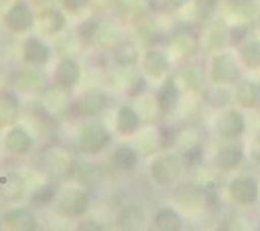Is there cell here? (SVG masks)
I'll return each instance as SVG.
<instances>
[{
  "instance_id": "52a82bcc",
  "label": "cell",
  "mask_w": 260,
  "mask_h": 231,
  "mask_svg": "<svg viewBox=\"0 0 260 231\" xmlns=\"http://www.w3.org/2000/svg\"><path fill=\"white\" fill-rule=\"evenodd\" d=\"M208 75L212 83H231L240 75V67H237V58L229 52H216L210 60Z\"/></svg>"
},
{
  "instance_id": "4316f807",
  "label": "cell",
  "mask_w": 260,
  "mask_h": 231,
  "mask_svg": "<svg viewBox=\"0 0 260 231\" xmlns=\"http://www.w3.org/2000/svg\"><path fill=\"white\" fill-rule=\"evenodd\" d=\"M175 202L183 208H187V211H196V208L202 206L204 202V192L200 190L198 185H191V183H183L179 185L175 190Z\"/></svg>"
},
{
  "instance_id": "cb8c5ba5",
  "label": "cell",
  "mask_w": 260,
  "mask_h": 231,
  "mask_svg": "<svg viewBox=\"0 0 260 231\" xmlns=\"http://www.w3.org/2000/svg\"><path fill=\"white\" fill-rule=\"evenodd\" d=\"M244 160V150L237 144H225L221 146L214 154V167L221 171H233L242 164Z\"/></svg>"
},
{
  "instance_id": "83f0119b",
  "label": "cell",
  "mask_w": 260,
  "mask_h": 231,
  "mask_svg": "<svg viewBox=\"0 0 260 231\" xmlns=\"http://www.w3.org/2000/svg\"><path fill=\"white\" fill-rule=\"evenodd\" d=\"M19 115H21L19 100L11 92H0V129L15 125L19 121Z\"/></svg>"
},
{
  "instance_id": "836d02e7",
  "label": "cell",
  "mask_w": 260,
  "mask_h": 231,
  "mask_svg": "<svg viewBox=\"0 0 260 231\" xmlns=\"http://www.w3.org/2000/svg\"><path fill=\"white\" fill-rule=\"evenodd\" d=\"M240 58L248 69H260V40L258 38H250L242 42Z\"/></svg>"
},
{
  "instance_id": "f1b7e54d",
  "label": "cell",
  "mask_w": 260,
  "mask_h": 231,
  "mask_svg": "<svg viewBox=\"0 0 260 231\" xmlns=\"http://www.w3.org/2000/svg\"><path fill=\"white\" fill-rule=\"evenodd\" d=\"M117 131L121 136H136L140 131L142 119L138 115V111L134 107H121L117 111Z\"/></svg>"
},
{
  "instance_id": "8fae6325",
  "label": "cell",
  "mask_w": 260,
  "mask_h": 231,
  "mask_svg": "<svg viewBox=\"0 0 260 231\" xmlns=\"http://www.w3.org/2000/svg\"><path fill=\"white\" fill-rule=\"evenodd\" d=\"M115 223L119 229H125V231L142 229L146 223V208L140 202H127L117 211Z\"/></svg>"
},
{
  "instance_id": "7402d4cb",
  "label": "cell",
  "mask_w": 260,
  "mask_h": 231,
  "mask_svg": "<svg viewBox=\"0 0 260 231\" xmlns=\"http://www.w3.org/2000/svg\"><path fill=\"white\" fill-rule=\"evenodd\" d=\"M142 69L150 75V77H162L169 73L171 69V60L162 50L156 48H148L142 56Z\"/></svg>"
},
{
  "instance_id": "ac0fdd59",
  "label": "cell",
  "mask_w": 260,
  "mask_h": 231,
  "mask_svg": "<svg viewBox=\"0 0 260 231\" xmlns=\"http://www.w3.org/2000/svg\"><path fill=\"white\" fill-rule=\"evenodd\" d=\"M17 86L27 94H42L48 88V77L44 71L38 69V65H34L29 69H23L17 75Z\"/></svg>"
},
{
  "instance_id": "d4e9b609",
  "label": "cell",
  "mask_w": 260,
  "mask_h": 231,
  "mask_svg": "<svg viewBox=\"0 0 260 231\" xmlns=\"http://www.w3.org/2000/svg\"><path fill=\"white\" fill-rule=\"evenodd\" d=\"M179 79H181V83H183L185 90H189V92H200V90H204V81H206L204 67L200 65V62L191 60V62H187V65L181 67Z\"/></svg>"
},
{
  "instance_id": "9a60e30c",
  "label": "cell",
  "mask_w": 260,
  "mask_h": 231,
  "mask_svg": "<svg viewBox=\"0 0 260 231\" xmlns=\"http://www.w3.org/2000/svg\"><path fill=\"white\" fill-rule=\"evenodd\" d=\"M106 107H108V96L98 88L85 90L77 100V109L85 117H98L100 113H104Z\"/></svg>"
},
{
  "instance_id": "7a4b0ae2",
  "label": "cell",
  "mask_w": 260,
  "mask_h": 231,
  "mask_svg": "<svg viewBox=\"0 0 260 231\" xmlns=\"http://www.w3.org/2000/svg\"><path fill=\"white\" fill-rule=\"evenodd\" d=\"M111 144V134L102 123L88 121L77 131V148L85 154H98Z\"/></svg>"
},
{
  "instance_id": "f546056e",
  "label": "cell",
  "mask_w": 260,
  "mask_h": 231,
  "mask_svg": "<svg viewBox=\"0 0 260 231\" xmlns=\"http://www.w3.org/2000/svg\"><path fill=\"white\" fill-rule=\"evenodd\" d=\"M181 225H183L181 215L171 206L158 208L154 215V227L160 231H177V229H181Z\"/></svg>"
},
{
  "instance_id": "e0dca14e",
  "label": "cell",
  "mask_w": 260,
  "mask_h": 231,
  "mask_svg": "<svg viewBox=\"0 0 260 231\" xmlns=\"http://www.w3.org/2000/svg\"><path fill=\"white\" fill-rule=\"evenodd\" d=\"M233 100L242 109H254L260 104V81L256 79H240L233 92Z\"/></svg>"
},
{
  "instance_id": "30bf717a",
  "label": "cell",
  "mask_w": 260,
  "mask_h": 231,
  "mask_svg": "<svg viewBox=\"0 0 260 231\" xmlns=\"http://www.w3.org/2000/svg\"><path fill=\"white\" fill-rule=\"evenodd\" d=\"M73 179L83 185V187H98L102 181H104V169L102 164L94 162V160H73L71 164V173Z\"/></svg>"
},
{
  "instance_id": "d6986e66",
  "label": "cell",
  "mask_w": 260,
  "mask_h": 231,
  "mask_svg": "<svg viewBox=\"0 0 260 231\" xmlns=\"http://www.w3.org/2000/svg\"><path fill=\"white\" fill-rule=\"evenodd\" d=\"M3 225L13 231H36L38 219L29 208H11L3 217Z\"/></svg>"
},
{
  "instance_id": "277c9868",
  "label": "cell",
  "mask_w": 260,
  "mask_h": 231,
  "mask_svg": "<svg viewBox=\"0 0 260 231\" xmlns=\"http://www.w3.org/2000/svg\"><path fill=\"white\" fill-rule=\"evenodd\" d=\"M36 17L38 15L29 7V3H25V0H17V3H13L7 9L3 21H5V27L9 31H13V34H25L31 27H36Z\"/></svg>"
},
{
  "instance_id": "484cf974",
  "label": "cell",
  "mask_w": 260,
  "mask_h": 231,
  "mask_svg": "<svg viewBox=\"0 0 260 231\" xmlns=\"http://www.w3.org/2000/svg\"><path fill=\"white\" fill-rule=\"evenodd\" d=\"M44 164H46V171L52 175V177H62V175H69L71 173V156L60 150V148H54L50 152H46L44 156Z\"/></svg>"
},
{
  "instance_id": "d590c367",
  "label": "cell",
  "mask_w": 260,
  "mask_h": 231,
  "mask_svg": "<svg viewBox=\"0 0 260 231\" xmlns=\"http://www.w3.org/2000/svg\"><path fill=\"white\" fill-rule=\"evenodd\" d=\"M54 194H56V190H54V185L52 183H46V185H42V187H38L36 190V194H34V202H38V204H50L52 200H54Z\"/></svg>"
},
{
  "instance_id": "ffe728a7",
  "label": "cell",
  "mask_w": 260,
  "mask_h": 231,
  "mask_svg": "<svg viewBox=\"0 0 260 231\" xmlns=\"http://www.w3.org/2000/svg\"><path fill=\"white\" fill-rule=\"evenodd\" d=\"M171 48L175 50L179 56H193L200 48V40L187 27H179L175 34L171 36Z\"/></svg>"
},
{
  "instance_id": "74e56055",
  "label": "cell",
  "mask_w": 260,
  "mask_h": 231,
  "mask_svg": "<svg viewBox=\"0 0 260 231\" xmlns=\"http://www.w3.org/2000/svg\"><path fill=\"white\" fill-rule=\"evenodd\" d=\"M250 156H252L254 162L260 164V134H258V136L252 140V144H250Z\"/></svg>"
},
{
  "instance_id": "ab89813d",
  "label": "cell",
  "mask_w": 260,
  "mask_h": 231,
  "mask_svg": "<svg viewBox=\"0 0 260 231\" xmlns=\"http://www.w3.org/2000/svg\"><path fill=\"white\" fill-rule=\"evenodd\" d=\"M5 3H7V0H0V7H3V5H5Z\"/></svg>"
},
{
  "instance_id": "44dd1931",
  "label": "cell",
  "mask_w": 260,
  "mask_h": 231,
  "mask_svg": "<svg viewBox=\"0 0 260 231\" xmlns=\"http://www.w3.org/2000/svg\"><path fill=\"white\" fill-rule=\"evenodd\" d=\"M25 194V179L15 171L0 173V196L7 202H17Z\"/></svg>"
},
{
  "instance_id": "9c48e42d",
  "label": "cell",
  "mask_w": 260,
  "mask_h": 231,
  "mask_svg": "<svg viewBox=\"0 0 260 231\" xmlns=\"http://www.w3.org/2000/svg\"><path fill=\"white\" fill-rule=\"evenodd\" d=\"M5 148L13 156H25L34 148V136L23 125H11L5 136Z\"/></svg>"
},
{
  "instance_id": "ba28073f",
  "label": "cell",
  "mask_w": 260,
  "mask_h": 231,
  "mask_svg": "<svg viewBox=\"0 0 260 231\" xmlns=\"http://www.w3.org/2000/svg\"><path fill=\"white\" fill-rule=\"evenodd\" d=\"M42 109H44L50 117H62L71 109V96L69 90L62 86H52L42 92Z\"/></svg>"
},
{
  "instance_id": "5b68a950",
  "label": "cell",
  "mask_w": 260,
  "mask_h": 231,
  "mask_svg": "<svg viewBox=\"0 0 260 231\" xmlns=\"http://www.w3.org/2000/svg\"><path fill=\"white\" fill-rule=\"evenodd\" d=\"M229 196L237 206H252L260 198V185L252 175H237L229 181Z\"/></svg>"
},
{
  "instance_id": "7c38bea8",
  "label": "cell",
  "mask_w": 260,
  "mask_h": 231,
  "mask_svg": "<svg viewBox=\"0 0 260 231\" xmlns=\"http://www.w3.org/2000/svg\"><path fill=\"white\" fill-rule=\"evenodd\" d=\"M64 25H67L64 13L60 9H54V7H46L36 17V27H38L40 36H44V38L58 36L64 29Z\"/></svg>"
},
{
  "instance_id": "603a6c76",
  "label": "cell",
  "mask_w": 260,
  "mask_h": 231,
  "mask_svg": "<svg viewBox=\"0 0 260 231\" xmlns=\"http://www.w3.org/2000/svg\"><path fill=\"white\" fill-rule=\"evenodd\" d=\"M90 40L102 50L115 48L121 42V34L113 23H106V21H100V23H94L92 31H90Z\"/></svg>"
},
{
  "instance_id": "e575fe53",
  "label": "cell",
  "mask_w": 260,
  "mask_h": 231,
  "mask_svg": "<svg viewBox=\"0 0 260 231\" xmlns=\"http://www.w3.org/2000/svg\"><path fill=\"white\" fill-rule=\"evenodd\" d=\"M138 160H140V154L136 148H132V146H119V148H115V152H113V162L121 171L136 169Z\"/></svg>"
},
{
  "instance_id": "3957f363",
  "label": "cell",
  "mask_w": 260,
  "mask_h": 231,
  "mask_svg": "<svg viewBox=\"0 0 260 231\" xmlns=\"http://www.w3.org/2000/svg\"><path fill=\"white\" fill-rule=\"evenodd\" d=\"M90 208V194L88 187L77 185V187H67L64 192H60V196L56 198V211L62 217H83Z\"/></svg>"
},
{
  "instance_id": "4fadbf2b",
  "label": "cell",
  "mask_w": 260,
  "mask_h": 231,
  "mask_svg": "<svg viewBox=\"0 0 260 231\" xmlns=\"http://www.w3.org/2000/svg\"><path fill=\"white\" fill-rule=\"evenodd\" d=\"M79 79H81V65L77 62V58L62 56L58 60L56 69H54V83L71 90V88H75L79 83Z\"/></svg>"
},
{
  "instance_id": "5bb4252c",
  "label": "cell",
  "mask_w": 260,
  "mask_h": 231,
  "mask_svg": "<svg viewBox=\"0 0 260 231\" xmlns=\"http://www.w3.org/2000/svg\"><path fill=\"white\" fill-rule=\"evenodd\" d=\"M21 52H23V58L29 65H46L50 60V54H52V48L46 44L42 38L38 36H31V38H25L23 46H21Z\"/></svg>"
},
{
  "instance_id": "2e32d148",
  "label": "cell",
  "mask_w": 260,
  "mask_h": 231,
  "mask_svg": "<svg viewBox=\"0 0 260 231\" xmlns=\"http://www.w3.org/2000/svg\"><path fill=\"white\" fill-rule=\"evenodd\" d=\"M179 100H181V90L177 86L175 79L167 77L162 81V86L156 90V107L160 113H173L179 107Z\"/></svg>"
},
{
  "instance_id": "6da1fadb",
  "label": "cell",
  "mask_w": 260,
  "mask_h": 231,
  "mask_svg": "<svg viewBox=\"0 0 260 231\" xmlns=\"http://www.w3.org/2000/svg\"><path fill=\"white\" fill-rule=\"evenodd\" d=\"M150 179H152L158 187H169L177 183V179L183 173V160L175 152H165L158 154L152 162H150Z\"/></svg>"
},
{
  "instance_id": "8992f818",
  "label": "cell",
  "mask_w": 260,
  "mask_h": 231,
  "mask_svg": "<svg viewBox=\"0 0 260 231\" xmlns=\"http://www.w3.org/2000/svg\"><path fill=\"white\" fill-rule=\"evenodd\" d=\"M214 131L223 140H237L246 131V117L237 109H225L214 119Z\"/></svg>"
},
{
  "instance_id": "4dcf8cb0",
  "label": "cell",
  "mask_w": 260,
  "mask_h": 231,
  "mask_svg": "<svg viewBox=\"0 0 260 231\" xmlns=\"http://www.w3.org/2000/svg\"><path fill=\"white\" fill-rule=\"evenodd\" d=\"M233 94L225 88V83H212L210 88H204V100L212 109H227Z\"/></svg>"
},
{
  "instance_id": "8d00e7d4",
  "label": "cell",
  "mask_w": 260,
  "mask_h": 231,
  "mask_svg": "<svg viewBox=\"0 0 260 231\" xmlns=\"http://www.w3.org/2000/svg\"><path fill=\"white\" fill-rule=\"evenodd\" d=\"M88 5H90V0H62V11H67L71 15H77L83 9H88Z\"/></svg>"
},
{
  "instance_id": "f35d334b",
  "label": "cell",
  "mask_w": 260,
  "mask_h": 231,
  "mask_svg": "<svg viewBox=\"0 0 260 231\" xmlns=\"http://www.w3.org/2000/svg\"><path fill=\"white\" fill-rule=\"evenodd\" d=\"M189 3H191V0H167V7L173 9V11H181V9H185Z\"/></svg>"
},
{
  "instance_id": "1f68e13d",
  "label": "cell",
  "mask_w": 260,
  "mask_h": 231,
  "mask_svg": "<svg viewBox=\"0 0 260 231\" xmlns=\"http://www.w3.org/2000/svg\"><path fill=\"white\" fill-rule=\"evenodd\" d=\"M140 58V50L138 44L132 40H121L119 44L115 46V60L119 62L121 67H134Z\"/></svg>"
},
{
  "instance_id": "d6a6232c",
  "label": "cell",
  "mask_w": 260,
  "mask_h": 231,
  "mask_svg": "<svg viewBox=\"0 0 260 231\" xmlns=\"http://www.w3.org/2000/svg\"><path fill=\"white\" fill-rule=\"evenodd\" d=\"M227 38H229V31L223 23H212L206 27L204 31V38H202V44L208 48V50H221L225 44H227Z\"/></svg>"
}]
</instances>
